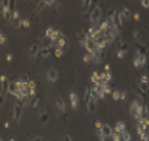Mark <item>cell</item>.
<instances>
[{"label":"cell","mask_w":149,"mask_h":141,"mask_svg":"<svg viewBox=\"0 0 149 141\" xmlns=\"http://www.w3.org/2000/svg\"><path fill=\"white\" fill-rule=\"evenodd\" d=\"M142 107L143 105H140L137 101H134L133 104H131V107H130V114H131V117H133L136 122L142 120Z\"/></svg>","instance_id":"1"},{"label":"cell","mask_w":149,"mask_h":141,"mask_svg":"<svg viewBox=\"0 0 149 141\" xmlns=\"http://www.w3.org/2000/svg\"><path fill=\"white\" fill-rule=\"evenodd\" d=\"M23 107H24V104L21 101H18V102H15L14 108H12V120H14L15 125H17V123H20L21 114H23Z\"/></svg>","instance_id":"2"},{"label":"cell","mask_w":149,"mask_h":141,"mask_svg":"<svg viewBox=\"0 0 149 141\" xmlns=\"http://www.w3.org/2000/svg\"><path fill=\"white\" fill-rule=\"evenodd\" d=\"M111 18H113L115 26H118L119 29H122V26H124V23H125V18H124V15H122V12L120 11H113L111 12Z\"/></svg>","instance_id":"3"},{"label":"cell","mask_w":149,"mask_h":141,"mask_svg":"<svg viewBox=\"0 0 149 141\" xmlns=\"http://www.w3.org/2000/svg\"><path fill=\"white\" fill-rule=\"evenodd\" d=\"M104 57H106V48H98L96 53L92 54V62L96 63V65H100V63L104 62Z\"/></svg>","instance_id":"4"},{"label":"cell","mask_w":149,"mask_h":141,"mask_svg":"<svg viewBox=\"0 0 149 141\" xmlns=\"http://www.w3.org/2000/svg\"><path fill=\"white\" fill-rule=\"evenodd\" d=\"M84 48L87 50V53H91V54H93V53H96V50H98L100 47L96 45V42L93 41V38H86V41L83 42Z\"/></svg>","instance_id":"5"},{"label":"cell","mask_w":149,"mask_h":141,"mask_svg":"<svg viewBox=\"0 0 149 141\" xmlns=\"http://www.w3.org/2000/svg\"><path fill=\"white\" fill-rule=\"evenodd\" d=\"M60 35H62V32H59V30H56L54 27H47V30H45V36L48 38V39H51L53 42H56L59 38H60Z\"/></svg>","instance_id":"6"},{"label":"cell","mask_w":149,"mask_h":141,"mask_svg":"<svg viewBox=\"0 0 149 141\" xmlns=\"http://www.w3.org/2000/svg\"><path fill=\"white\" fill-rule=\"evenodd\" d=\"M101 9L100 8H96L95 11H92L91 12V23H92V26H100V23H101Z\"/></svg>","instance_id":"7"},{"label":"cell","mask_w":149,"mask_h":141,"mask_svg":"<svg viewBox=\"0 0 149 141\" xmlns=\"http://www.w3.org/2000/svg\"><path fill=\"white\" fill-rule=\"evenodd\" d=\"M128 48H130L128 42L122 41V42L119 44V48H118V51H116V56H118V59H124V57H125V54L128 53Z\"/></svg>","instance_id":"8"},{"label":"cell","mask_w":149,"mask_h":141,"mask_svg":"<svg viewBox=\"0 0 149 141\" xmlns=\"http://www.w3.org/2000/svg\"><path fill=\"white\" fill-rule=\"evenodd\" d=\"M0 86H2L0 96H2V104H3V102H5V96H6V93H8V86H9V83H6V75H5V74L0 77Z\"/></svg>","instance_id":"9"},{"label":"cell","mask_w":149,"mask_h":141,"mask_svg":"<svg viewBox=\"0 0 149 141\" xmlns=\"http://www.w3.org/2000/svg\"><path fill=\"white\" fill-rule=\"evenodd\" d=\"M145 65H146V56L140 54V53L137 51L136 56H134V66L136 68H143Z\"/></svg>","instance_id":"10"},{"label":"cell","mask_w":149,"mask_h":141,"mask_svg":"<svg viewBox=\"0 0 149 141\" xmlns=\"http://www.w3.org/2000/svg\"><path fill=\"white\" fill-rule=\"evenodd\" d=\"M47 78H48L50 83H56L57 78H59V72L54 68H51V69H48V72H47Z\"/></svg>","instance_id":"11"},{"label":"cell","mask_w":149,"mask_h":141,"mask_svg":"<svg viewBox=\"0 0 149 141\" xmlns=\"http://www.w3.org/2000/svg\"><path fill=\"white\" fill-rule=\"evenodd\" d=\"M11 26L14 29H18V27H21V21H20V14L18 12H14L12 14V20H11Z\"/></svg>","instance_id":"12"},{"label":"cell","mask_w":149,"mask_h":141,"mask_svg":"<svg viewBox=\"0 0 149 141\" xmlns=\"http://www.w3.org/2000/svg\"><path fill=\"white\" fill-rule=\"evenodd\" d=\"M39 104H41V99H39V96L36 95L35 98H32L30 101V108L35 111V113H39Z\"/></svg>","instance_id":"13"},{"label":"cell","mask_w":149,"mask_h":141,"mask_svg":"<svg viewBox=\"0 0 149 141\" xmlns=\"http://www.w3.org/2000/svg\"><path fill=\"white\" fill-rule=\"evenodd\" d=\"M69 102H71V108L72 110H77V107H78V96H77L75 92L69 93Z\"/></svg>","instance_id":"14"},{"label":"cell","mask_w":149,"mask_h":141,"mask_svg":"<svg viewBox=\"0 0 149 141\" xmlns=\"http://www.w3.org/2000/svg\"><path fill=\"white\" fill-rule=\"evenodd\" d=\"M39 51H41V47L38 45L36 42H35V44H32V45H30L29 54H30V57H32V59H35V57H36V56L39 54Z\"/></svg>","instance_id":"15"},{"label":"cell","mask_w":149,"mask_h":141,"mask_svg":"<svg viewBox=\"0 0 149 141\" xmlns=\"http://www.w3.org/2000/svg\"><path fill=\"white\" fill-rule=\"evenodd\" d=\"M18 90H20V89H18V83H17V80H15V81H11L9 86H8V93L12 95V96H15V93L18 92Z\"/></svg>","instance_id":"16"},{"label":"cell","mask_w":149,"mask_h":141,"mask_svg":"<svg viewBox=\"0 0 149 141\" xmlns=\"http://www.w3.org/2000/svg\"><path fill=\"white\" fill-rule=\"evenodd\" d=\"M56 108H57L59 111L65 113V110H66V105H65V101H63L62 96H57V98H56Z\"/></svg>","instance_id":"17"},{"label":"cell","mask_w":149,"mask_h":141,"mask_svg":"<svg viewBox=\"0 0 149 141\" xmlns=\"http://www.w3.org/2000/svg\"><path fill=\"white\" fill-rule=\"evenodd\" d=\"M53 45H54L56 48H65V45H66V38H65L63 33L60 35V38H59L56 42H53Z\"/></svg>","instance_id":"18"},{"label":"cell","mask_w":149,"mask_h":141,"mask_svg":"<svg viewBox=\"0 0 149 141\" xmlns=\"http://www.w3.org/2000/svg\"><path fill=\"white\" fill-rule=\"evenodd\" d=\"M101 131H102V134L106 135V138H111V135H113V128H111L110 125H107V123H104Z\"/></svg>","instance_id":"19"},{"label":"cell","mask_w":149,"mask_h":141,"mask_svg":"<svg viewBox=\"0 0 149 141\" xmlns=\"http://www.w3.org/2000/svg\"><path fill=\"white\" fill-rule=\"evenodd\" d=\"M48 120H50V116H48V113H47V111L39 113V123H41V125H47Z\"/></svg>","instance_id":"20"},{"label":"cell","mask_w":149,"mask_h":141,"mask_svg":"<svg viewBox=\"0 0 149 141\" xmlns=\"http://www.w3.org/2000/svg\"><path fill=\"white\" fill-rule=\"evenodd\" d=\"M86 105H87V111H89V114H92V113L96 111V101H95V99L91 98V101L87 102Z\"/></svg>","instance_id":"21"},{"label":"cell","mask_w":149,"mask_h":141,"mask_svg":"<svg viewBox=\"0 0 149 141\" xmlns=\"http://www.w3.org/2000/svg\"><path fill=\"white\" fill-rule=\"evenodd\" d=\"M101 72H92V75H91V81L92 83H95V84H100L101 83Z\"/></svg>","instance_id":"22"},{"label":"cell","mask_w":149,"mask_h":141,"mask_svg":"<svg viewBox=\"0 0 149 141\" xmlns=\"http://www.w3.org/2000/svg\"><path fill=\"white\" fill-rule=\"evenodd\" d=\"M113 129H115L116 132H120V134H122V132H125V131H127V125H125L124 122H118Z\"/></svg>","instance_id":"23"},{"label":"cell","mask_w":149,"mask_h":141,"mask_svg":"<svg viewBox=\"0 0 149 141\" xmlns=\"http://www.w3.org/2000/svg\"><path fill=\"white\" fill-rule=\"evenodd\" d=\"M100 2H101V0H91V5H89V9H87L86 12H92V11H95L96 9V8H100Z\"/></svg>","instance_id":"24"},{"label":"cell","mask_w":149,"mask_h":141,"mask_svg":"<svg viewBox=\"0 0 149 141\" xmlns=\"http://www.w3.org/2000/svg\"><path fill=\"white\" fill-rule=\"evenodd\" d=\"M101 78H102V80L106 81V83H110L113 77H111V72H110V70H104V72H101Z\"/></svg>","instance_id":"25"},{"label":"cell","mask_w":149,"mask_h":141,"mask_svg":"<svg viewBox=\"0 0 149 141\" xmlns=\"http://www.w3.org/2000/svg\"><path fill=\"white\" fill-rule=\"evenodd\" d=\"M137 51L140 53V54H143V56H146V45L143 42H137Z\"/></svg>","instance_id":"26"},{"label":"cell","mask_w":149,"mask_h":141,"mask_svg":"<svg viewBox=\"0 0 149 141\" xmlns=\"http://www.w3.org/2000/svg\"><path fill=\"white\" fill-rule=\"evenodd\" d=\"M120 12H122V15H124L125 20H131V17H133V14H131V11L128 9V8H122Z\"/></svg>","instance_id":"27"},{"label":"cell","mask_w":149,"mask_h":141,"mask_svg":"<svg viewBox=\"0 0 149 141\" xmlns=\"http://www.w3.org/2000/svg\"><path fill=\"white\" fill-rule=\"evenodd\" d=\"M44 8H47V3L44 2V0H39V2H38V5H36V8H35V11H36V12L39 14V12H42V9H44Z\"/></svg>","instance_id":"28"},{"label":"cell","mask_w":149,"mask_h":141,"mask_svg":"<svg viewBox=\"0 0 149 141\" xmlns=\"http://www.w3.org/2000/svg\"><path fill=\"white\" fill-rule=\"evenodd\" d=\"M139 87H140V90L145 92L146 95L149 93V83H143V81H140V83H139Z\"/></svg>","instance_id":"29"},{"label":"cell","mask_w":149,"mask_h":141,"mask_svg":"<svg viewBox=\"0 0 149 141\" xmlns=\"http://www.w3.org/2000/svg\"><path fill=\"white\" fill-rule=\"evenodd\" d=\"M110 29V26H109V23H107V20H102L101 23H100V30H102L104 33H106L107 30Z\"/></svg>","instance_id":"30"},{"label":"cell","mask_w":149,"mask_h":141,"mask_svg":"<svg viewBox=\"0 0 149 141\" xmlns=\"http://www.w3.org/2000/svg\"><path fill=\"white\" fill-rule=\"evenodd\" d=\"M111 140H113V141H122V134H120V132H116L115 129H113V135H111Z\"/></svg>","instance_id":"31"},{"label":"cell","mask_w":149,"mask_h":141,"mask_svg":"<svg viewBox=\"0 0 149 141\" xmlns=\"http://www.w3.org/2000/svg\"><path fill=\"white\" fill-rule=\"evenodd\" d=\"M122 141H131V134H130L128 131L122 132Z\"/></svg>","instance_id":"32"},{"label":"cell","mask_w":149,"mask_h":141,"mask_svg":"<svg viewBox=\"0 0 149 141\" xmlns=\"http://www.w3.org/2000/svg\"><path fill=\"white\" fill-rule=\"evenodd\" d=\"M0 44H2V45H6V44H8V39H6V35H5L3 32H0Z\"/></svg>","instance_id":"33"},{"label":"cell","mask_w":149,"mask_h":141,"mask_svg":"<svg viewBox=\"0 0 149 141\" xmlns=\"http://www.w3.org/2000/svg\"><path fill=\"white\" fill-rule=\"evenodd\" d=\"M27 87L30 90H36V83H35L33 80H27Z\"/></svg>","instance_id":"34"},{"label":"cell","mask_w":149,"mask_h":141,"mask_svg":"<svg viewBox=\"0 0 149 141\" xmlns=\"http://www.w3.org/2000/svg\"><path fill=\"white\" fill-rule=\"evenodd\" d=\"M111 98H113V99H115V101H119V99H120V92H118V90H115V92H113V93H111Z\"/></svg>","instance_id":"35"},{"label":"cell","mask_w":149,"mask_h":141,"mask_svg":"<svg viewBox=\"0 0 149 141\" xmlns=\"http://www.w3.org/2000/svg\"><path fill=\"white\" fill-rule=\"evenodd\" d=\"M62 54H63V48H56L54 50V56L56 57H62Z\"/></svg>","instance_id":"36"},{"label":"cell","mask_w":149,"mask_h":141,"mask_svg":"<svg viewBox=\"0 0 149 141\" xmlns=\"http://www.w3.org/2000/svg\"><path fill=\"white\" fill-rule=\"evenodd\" d=\"M9 9V0H2V11Z\"/></svg>","instance_id":"37"},{"label":"cell","mask_w":149,"mask_h":141,"mask_svg":"<svg viewBox=\"0 0 149 141\" xmlns=\"http://www.w3.org/2000/svg\"><path fill=\"white\" fill-rule=\"evenodd\" d=\"M81 5L84 8V11H87L89 9V5H91V0H81Z\"/></svg>","instance_id":"38"},{"label":"cell","mask_w":149,"mask_h":141,"mask_svg":"<svg viewBox=\"0 0 149 141\" xmlns=\"http://www.w3.org/2000/svg\"><path fill=\"white\" fill-rule=\"evenodd\" d=\"M15 0H9V11L11 12H15Z\"/></svg>","instance_id":"39"},{"label":"cell","mask_w":149,"mask_h":141,"mask_svg":"<svg viewBox=\"0 0 149 141\" xmlns=\"http://www.w3.org/2000/svg\"><path fill=\"white\" fill-rule=\"evenodd\" d=\"M21 26L27 29V27H30V21H29L27 18H24V20H21Z\"/></svg>","instance_id":"40"},{"label":"cell","mask_w":149,"mask_h":141,"mask_svg":"<svg viewBox=\"0 0 149 141\" xmlns=\"http://www.w3.org/2000/svg\"><path fill=\"white\" fill-rule=\"evenodd\" d=\"M83 60L86 62V63H89V62H92V54H91V53H87V54L83 57Z\"/></svg>","instance_id":"41"},{"label":"cell","mask_w":149,"mask_h":141,"mask_svg":"<svg viewBox=\"0 0 149 141\" xmlns=\"http://www.w3.org/2000/svg\"><path fill=\"white\" fill-rule=\"evenodd\" d=\"M140 3H142L145 9H149V0H140Z\"/></svg>","instance_id":"42"},{"label":"cell","mask_w":149,"mask_h":141,"mask_svg":"<svg viewBox=\"0 0 149 141\" xmlns=\"http://www.w3.org/2000/svg\"><path fill=\"white\" fill-rule=\"evenodd\" d=\"M140 81H143V83H149V77L145 74V75H142V78H140Z\"/></svg>","instance_id":"43"},{"label":"cell","mask_w":149,"mask_h":141,"mask_svg":"<svg viewBox=\"0 0 149 141\" xmlns=\"http://www.w3.org/2000/svg\"><path fill=\"white\" fill-rule=\"evenodd\" d=\"M133 36H134V39L139 41V38H140V32H139V30H134V32H133Z\"/></svg>","instance_id":"44"},{"label":"cell","mask_w":149,"mask_h":141,"mask_svg":"<svg viewBox=\"0 0 149 141\" xmlns=\"http://www.w3.org/2000/svg\"><path fill=\"white\" fill-rule=\"evenodd\" d=\"M62 141H72V138H71V135L66 134V135H63V140Z\"/></svg>","instance_id":"45"},{"label":"cell","mask_w":149,"mask_h":141,"mask_svg":"<svg viewBox=\"0 0 149 141\" xmlns=\"http://www.w3.org/2000/svg\"><path fill=\"white\" fill-rule=\"evenodd\" d=\"M42 140H44L42 137H39V135H36V137H33V138H32L30 141H42Z\"/></svg>","instance_id":"46"},{"label":"cell","mask_w":149,"mask_h":141,"mask_svg":"<svg viewBox=\"0 0 149 141\" xmlns=\"http://www.w3.org/2000/svg\"><path fill=\"white\" fill-rule=\"evenodd\" d=\"M95 128H96V129H102V123H101V122H96V123H95Z\"/></svg>","instance_id":"47"},{"label":"cell","mask_w":149,"mask_h":141,"mask_svg":"<svg viewBox=\"0 0 149 141\" xmlns=\"http://www.w3.org/2000/svg\"><path fill=\"white\" fill-rule=\"evenodd\" d=\"M5 128H6V129H9V128H11V122H9V120H6V122H5Z\"/></svg>","instance_id":"48"},{"label":"cell","mask_w":149,"mask_h":141,"mask_svg":"<svg viewBox=\"0 0 149 141\" xmlns=\"http://www.w3.org/2000/svg\"><path fill=\"white\" fill-rule=\"evenodd\" d=\"M6 60L8 62H12V54H6Z\"/></svg>","instance_id":"49"},{"label":"cell","mask_w":149,"mask_h":141,"mask_svg":"<svg viewBox=\"0 0 149 141\" xmlns=\"http://www.w3.org/2000/svg\"><path fill=\"white\" fill-rule=\"evenodd\" d=\"M127 98V93L125 92H120V99H125Z\"/></svg>","instance_id":"50"},{"label":"cell","mask_w":149,"mask_h":141,"mask_svg":"<svg viewBox=\"0 0 149 141\" xmlns=\"http://www.w3.org/2000/svg\"><path fill=\"white\" fill-rule=\"evenodd\" d=\"M42 141H50V140H47V138H44V140H42Z\"/></svg>","instance_id":"51"},{"label":"cell","mask_w":149,"mask_h":141,"mask_svg":"<svg viewBox=\"0 0 149 141\" xmlns=\"http://www.w3.org/2000/svg\"><path fill=\"white\" fill-rule=\"evenodd\" d=\"M9 141H15V140H14V138H11V140H9Z\"/></svg>","instance_id":"52"},{"label":"cell","mask_w":149,"mask_h":141,"mask_svg":"<svg viewBox=\"0 0 149 141\" xmlns=\"http://www.w3.org/2000/svg\"><path fill=\"white\" fill-rule=\"evenodd\" d=\"M0 141H3V140H0Z\"/></svg>","instance_id":"53"}]
</instances>
